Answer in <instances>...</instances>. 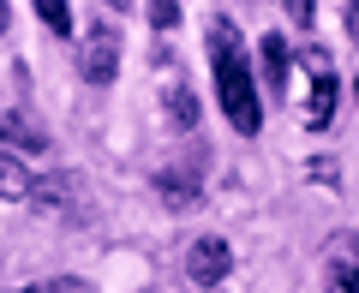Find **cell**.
<instances>
[{
  "label": "cell",
  "instance_id": "15",
  "mask_svg": "<svg viewBox=\"0 0 359 293\" xmlns=\"http://www.w3.org/2000/svg\"><path fill=\"white\" fill-rule=\"evenodd\" d=\"M341 245H347V252H341V257H347V264H353V269H359V233H347V240H341Z\"/></svg>",
  "mask_w": 359,
  "mask_h": 293
},
{
  "label": "cell",
  "instance_id": "8",
  "mask_svg": "<svg viewBox=\"0 0 359 293\" xmlns=\"http://www.w3.org/2000/svg\"><path fill=\"white\" fill-rule=\"evenodd\" d=\"M30 186H36V179H30V168L18 162L13 150H0V198H6V204H25Z\"/></svg>",
  "mask_w": 359,
  "mask_h": 293
},
{
  "label": "cell",
  "instance_id": "13",
  "mask_svg": "<svg viewBox=\"0 0 359 293\" xmlns=\"http://www.w3.org/2000/svg\"><path fill=\"white\" fill-rule=\"evenodd\" d=\"M144 13H150V25H156V30H174V25H180V0H150Z\"/></svg>",
  "mask_w": 359,
  "mask_h": 293
},
{
  "label": "cell",
  "instance_id": "6",
  "mask_svg": "<svg viewBox=\"0 0 359 293\" xmlns=\"http://www.w3.org/2000/svg\"><path fill=\"white\" fill-rule=\"evenodd\" d=\"M0 144H13V150H48V132L25 108H0Z\"/></svg>",
  "mask_w": 359,
  "mask_h": 293
},
{
  "label": "cell",
  "instance_id": "10",
  "mask_svg": "<svg viewBox=\"0 0 359 293\" xmlns=\"http://www.w3.org/2000/svg\"><path fill=\"white\" fill-rule=\"evenodd\" d=\"M323 293H359V269L347 264V257H330V269H323Z\"/></svg>",
  "mask_w": 359,
  "mask_h": 293
},
{
  "label": "cell",
  "instance_id": "18",
  "mask_svg": "<svg viewBox=\"0 0 359 293\" xmlns=\"http://www.w3.org/2000/svg\"><path fill=\"white\" fill-rule=\"evenodd\" d=\"M347 6H353V30H359V0H347Z\"/></svg>",
  "mask_w": 359,
  "mask_h": 293
},
{
  "label": "cell",
  "instance_id": "3",
  "mask_svg": "<svg viewBox=\"0 0 359 293\" xmlns=\"http://www.w3.org/2000/svg\"><path fill=\"white\" fill-rule=\"evenodd\" d=\"M233 269V245L222 240V233H204V240L186 245V275L198 281V287H222Z\"/></svg>",
  "mask_w": 359,
  "mask_h": 293
},
{
  "label": "cell",
  "instance_id": "17",
  "mask_svg": "<svg viewBox=\"0 0 359 293\" xmlns=\"http://www.w3.org/2000/svg\"><path fill=\"white\" fill-rule=\"evenodd\" d=\"M102 6H108V13H126V6H132V0H102Z\"/></svg>",
  "mask_w": 359,
  "mask_h": 293
},
{
  "label": "cell",
  "instance_id": "1",
  "mask_svg": "<svg viewBox=\"0 0 359 293\" xmlns=\"http://www.w3.org/2000/svg\"><path fill=\"white\" fill-rule=\"evenodd\" d=\"M210 72H216V102L228 114V126L240 138H257L264 132V102H257V78H252V60L240 48V30L228 18L210 25Z\"/></svg>",
  "mask_w": 359,
  "mask_h": 293
},
{
  "label": "cell",
  "instance_id": "12",
  "mask_svg": "<svg viewBox=\"0 0 359 293\" xmlns=\"http://www.w3.org/2000/svg\"><path fill=\"white\" fill-rule=\"evenodd\" d=\"M18 293H96V287L78 281V275H54V281H30V287H18Z\"/></svg>",
  "mask_w": 359,
  "mask_h": 293
},
{
  "label": "cell",
  "instance_id": "4",
  "mask_svg": "<svg viewBox=\"0 0 359 293\" xmlns=\"http://www.w3.org/2000/svg\"><path fill=\"white\" fill-rule=\"evenodd\" d=\"M306 60H311V102H306V126H311V132H323V126L335 120V96H341V78L323 66V54H318V48H311Z\"/></svg>",
  "mask_w": 359,
  "mask_h": 293
},
{
  "label": "cell",
  "instance_id": "2",
  "mask_svg": "<svg viewBox=\"0 0 359 293\" xmlns=\"http://www.w3.org/2000/svg\"><path fill=\"white\" fill-rule=\"evenodd\" d=\"M78 72H84L96 90H108L120 78V30H108V18H102V25H90L84 48H78Z\"/></svg>",
  "mask_w": 359,
  "mask_h": 293
},
{
  "label": "cell",
  "instance_id": "11",
  "mask_svg": "<svg viewBox=\"0 0 359 293\" xmlns=\"http://www.w3.org/2000/svg\"><path fill=\"white\" fill-rule=\"evenodd\" d=\"M36 18L54 30V36H66V30H72V6H66V0H36Z\"/></svg>",
  "mask_w": 359,
  "mask_h": 293
},
{
  "label": "cell",
  "instance_id": "7",
  "mask_svg": "<svg viewBox=\"0 0 359 293\" xmlns=\"http://www.w3.org/2000/svg\"><path fill=\"white\" fill-rule=\"evenodd\" d=\"M257 60H264L269 96H282V90H287V60H294V54H287V42H282V36H264V42H257Z\"/></svg>",
  "mask_w": 359,
  "mask_h": 293
},
{
  "label": "cell",
  "instance_id": "9",
  "mask_svg": "<svg viewBox=\"0 0 359 293\" xmlns=\"http://www.w3.org/2000/svg\"><path fill=\"white\" fill-rule=\"evenodd\" d=\"M168 126H174V132H192V126H198V96H192V84H174V90H168Z\"/></svg>",
  "mask_w": 359,
  "mask_h": 293
},
{
  "label": "cell",
  "instance_id": "14",
  "mask_svg": "<svg viewBox=\"0 0 359 293\" xmlns=\"http://www.w3.org/2000/svg\"><path fill=\"white\" fill-rule=\"evenodd\" d=\"M287 6V18H294L299 30H311V18H318V6H311V0H282Z\"/></svg>",
  "mask_w": 359,
  "mask_h": 293
},
{
  "label": "cell",
  "instance_id": "16",
  "mask_svg": "<svg viewBox=\"0 0 359 293\" xmlns=\"http://www.w3.org/2000/svg\"><path fill=\"white\" fill-rule=\"evenodd\" d=\"M6 30H13V13H6V0H0V36H6Z\"/></svg>",
  "mask_w": 359,
  "mask_h": 293
},
{
  "label": "cell",
  "instance_id": "19",
  "mask_svg": "<svg viewBox=\"0 0 359 293\" xmlns=\"http://www.w3.org/2000/svg\"><path fill=\"white\" fill-rule=\"evenodd\" d=\"M353 96H359V78H353Z\"/></svg>",
  "mask_w": 359,
  "mask_h": 293
},
{
  "label": "cell",
  "instance_id": "5",
  "mask_svg": "<svg viewBox=\"0 0 359 293\" xmlns=\"http://www.w3.org/2000/svg\"><path fill=\"white\" fill-rule=\"evenodd\" d=\"M156 198H162V204H174V210H192L198 198H204V174H198V162L162 168V174H156Z\"/></svg>",
  "mask_w": 359,
  "mask_h": 293
}]
</instances>
